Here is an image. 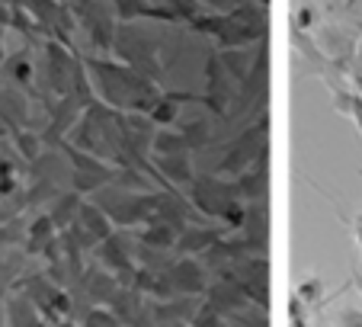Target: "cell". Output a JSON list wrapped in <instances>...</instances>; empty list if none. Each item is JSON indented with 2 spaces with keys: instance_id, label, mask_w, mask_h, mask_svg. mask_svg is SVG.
<instances>
[{
  "instance_id": "4316f807",
  "label": "cell",
  "mask_w": 362,
  "mask_h": 327,
  "mask_svg": "<svg viewBox=\"0 0 362 327\" xmlns=\"http://www.w3.org/2000/svg\"><path fill=\"white\" fill-rule=\"evenodd\" d=\"M292 29H317V7H311V4H298L292 13Z\"/></svg>"
},
{
  "instance_id": "f1b7e54d",
  "label": "cell",
  "mask_w": 362,
  "mask_h": 327,
  "mask_svg": "<svg viewBox=\"0 0 362 327\" xmlns=\"http://www.w3.org/2000/svg\"><path fill=\"white\" fill-rule=\"evenodd\" d=\"M334 327H362V311L359 308H343V311L337 314Z\"/></svg>"
},
{
  "instance_id": "f546056e",
  "label": "cell",
  "mask_w": 362,
  "mask_h": 327,
  "mask_svg": "<svg viewBox=\"0 0 362 327\" xmlns=\"http://www.w3.org/2000/svg\"><path fill=\"white\" fill-rule=\"evenodd\" d=\"M346 116L353 119V122H356V129H359V135H362V93H356V90H353V96H349Z\"/></svg>"
},
{
  "instance_id": "5b68a950",
  "label": "cell",
  "mask_w": 362,
  "mask_h": 327,
  "mask_svg": "<svg viewBox=\"0 0 362 327\" xmlns=\"http://www.w3.org/2000/svg\"><path fill=\"white\" fill-rule=\"evenodd\" d=\"M269 151V113H260V122L244 125L240 135L225 144V154L215 164L218 177H240Z\"/></svg>"
},
{
  "instance_id": "277c9868",
  "label": "cell",
  "mask_w": 362,
  "mask_h": 327,
  "mask_svg": "<svg viewBox=\"0 0 362 327\" xmlns=\"http://www.w3.org/2000/svg\"><path fill=\"white\" fill-rule=\"evenodd\" d=\"M158 193H138V190H125V186H116V183H106L103 190L90 193V199L112 218L116 228H135V225H148L151 222V215L158 209Z\"/></svg>"
},
{
  "instance_id": "4dcf8cb0",
  "label": "cell",
  "mask_w": 362,
  "mask_h": 327,
  "mask_svg": "<svg viewBox=\"0 0 362 327\" xmlns=\"http://www.w3.org/2000/svg\"><path fill=\"white\" fill-rule=\"evenodd\" d=\"M205 10H215V13H225V10L231 7H240V4H247V0H199Z\"/></svg>"
},
{
  "instance_id": "603a6c76",
  "label": "cell",
  "mask_w": 362,
  "mask_h": 327,
  "mask_svg": "<svg viewBox=\"0 0 362 327\" xmlns=\"http://www.w3.org/2000/svg\"><path fill=\"white\" fill-rule=\"evenodd\" d=\"M81 327H125V321L119 318L112 308L93 305V308H90V311L81 318Z\"/></svg>"
},
{
  "instance_id": "7402d4cb",
  "label": "cell",
  "mask_w": 362,
  "mask_h": 327,
  "mask_svg": "<svg viewBox=\"0 0 362 327\" xmlns=\"http://www.w3.org/2000/svg\"><path fill=\"white\" fill-rule=\"evenodd\" d=\"M212 132H218L212 122L205 116H199V119H192V122H186V125H180V135H183V142L189 144V151L192 148H205V144L212 142Z\"/></svg>"
},
{
  "instance_id": "ffe728a7",
  "label": "cell",
  "mask_w": 362,
  "mask_h": 327,
  "mask_svg": "<svg viewBox=\"0 0 362 327\" xmlns=\"http://www.w3.org/2000/svg\"><path fill=\"white\" fill-rule=\"evenodd\" d=\"M177 238H180V228L170 225V222H148V225L138 231V241L148 247H158V251H173L177 247Z\"/></svg>"
},
{
  "instance_id": "484cf974",
  "label": "cell",
  "mask_w": 362,
  "mask_h": 327,
  "mask_svg": "<svg viewBox=\"0 0 362 327\" xmlns=\"http://www.w3.org/2000/svg\"><path fill=\"white\" fill-rule=\"evenodd\" d=\"M23 276L20 263H13V260H0V302L10 295V289L16 286V280Z\"/></svg>"
},
{
  "instance_id": "d6986e66",
  "label": "cell",
  "mask_w": 362,
  "mask_h": 327,
  "mask_svg": "<svg viewBox=\"0 0 362 327\" xmlns=\"http://www.w3.org/2000/svg\"><path fill=\"white\" fill-rule=\"evenodd\" d=\"M55 238H58V225L52 222L48 212H39V215L29 222V228H26V257H42L45 247L52 244Z\"/></svg>"
},
{
  "instance_id": "7a4b0ae2",
  "label": "cell",
  "mask_w": 362,
  "mask_h": 327,
  "mask_svg": "<svg viewBox=\"0 0 362 327\" xmlns=\"http://www.w3.org/2000/svg\"><path fill=\"white\" fill-rule=\"evenodd\" d=\"M186 29L199 35H212L218 48H250L260 45L269 35V7L247 0V4L225 10V13L202 10Z\"/></svg>"
},
{
  "instance_id": "836d02e7",
  "label": "cell",
  "mask_w": 362,
  "mask_h": 327,
  "mask_svg": "<svg viewBox=\"0 0 362 327\" xmlns=\"http://www.w3.org/2000/svg\"><path fill=\"white\" fill-rule=\"evenodd\" d=\"M7 62V45H4V26H0V64Z\"/></svg>"
},
{
  "instance_id": "52a82bcc",
  "label": "cell",
  "mask_w": 362,
  "mask_h": 327,
  "mask_svg": "<svg viewBox=\"0 0 362 327\" xmlns=\"http://www.w3.org/2000/svg\"><path fill=\"white\" fill-rule=\"evenodd\" d=\"M212 272H215V280L234 282L253 305H260L269 311V260H267V253L240 257V260H234V263H225Z\"/></svg>"
},
{
  "instance_id": "4fadbf2b",
  "label": "cell",
  "mask_w": 362,
  "mask_h": 327,
  "mask_svg": "<svg viewBox=\"0 0 362 327\" xmlns=\"http://www.w3.org/2000/svg\"><path fill=\"white\" fill-rule=\"evenodd\" d=\"M209 266L196 257H180L170 266V282L177 286L180 295H205L209 289Z\"/></svg>"
},
{
  "instance_id": "30bf717a",
  "label": "cell",
  "mask_w": 362,
  "mask_h": 327,
  "mask_svg": "<svg viewBox=\"0 0 362 327\" xmlns=\"http://www.w3.org/2000/svg\"><path fill=\"white\" fill-rule=\"evenodd\" d=\"M68 228L77 234V241L83 244V251H93L100 241H106L112 231H116L112 218L106 215V212H103L100 205L93 202V199H83V202H81V212H77V218L71 222Z\"/></svg>"
},
{
  "instance_id": "e575fe53",
  "label": "cell",
  "mask_w": 362,
  "mask_h": 327,
  "mask_svg": "<svg viewBox=\"0 0 362 327\" xmlns=\"http://www.w3.org/2000/svg\"><path fill=\"white\" fill-rule=\"evenodd\" d=\"M257 4H263V7H269V0H257Z\"/></svg>"
},
{
  "instance_id": "e0dca14e",
  "label": "cell",
  "mask_w": 362,
  "mask_h": 327,
  "mask_svg": "<svg viewBox=\"0 0 362 327\" xmlns=\"http://www.w3.org/2000/svg\"><path fill=\"white\" fill-rule=\"evenodd\" d=\"M183 103H199V106H202V93H189V90H170V93H160L158 106L148 113L151 122L164 125V129H167V125H177Z\"/></svg>"
},
{
  "instance_id": "3957f363",
  "label": "cell",
  "mask_w": 362,
  "mask_h": 327,
  "mask_svg": "<svg viewBox=\"0 0 362 327\" xmlns=\"http://www.w3.org/2000/svg\"><path fill=\"white\" fill-rule=\"evenodd\" d=\"M186 196L192 199V205H196L205 218H218L221 225L234 228V231L244 225L247 202L238 196V186L225 183L218 173H202V177H196L189 183V190H186Z\"/></svg>"
},
{
  "instance_id": "5bb4252c",
  "label": "cell",
  "mask_w": 362,
  "mask_h": 327,
  "mask_svg": "<svg viewBox=\"0 0 362 327\" xmlns=\"http://www.w3.org/2000/svg\"><path fill=\"white\" fill-rule=\"evenodd\" d=\"M4 314H7V327H48V321L23 289H10V295L4 299Z\"/></svg>"
},
{
  "instance_id": "8d00e7d4",
  "label": "cell",
  "mask_w": 362,
  "mask_h": 327,
  "mask_svg": "<svg viewBox=\"0 0 362 327\" xmlns=\"http://www.w3.org/2000/svg\"><path fill=\"white\" fill-rule=\"evenodd\" d=\"M164 327H167V324H164Z\"/></svg>"
},
{
  "instance_id": "44dd1931",
  "label": "cell",
  "mask_w": 362,
  "mask_h": 327,
  "mask_svg": "<svg viewBox=\"0 0 362 327\" xmlns=\"http://www.w3.org/2000/svg\"><path fill=\"white\" fill-rule=\"evenodd\" d=\"M81 202H83V196L77 190H64L62 196L55 199V202L48 205V215H52V222L58 225V231H64V228L71 225L77 218V212H81Z\"/></svg>"
},
{
  "instance_id": "ac0fdd59",
  "label": "cell",
  "mask_w": 362,
  "mask_h": 327,
  "mask_svg": "<svg viewBox=\"0 0 362 327\" xmlns=\"http://www.w3.org/2000/svg\"><path fill=\"white\" fill-rule=\"evenodd\" d=\"M205 302H209L215 311H221V314H231V311H240V308L253 305V302L247 299L238 286H234V282H225V280L209 282V289H205Z\"/></svg>"
},
{
  "instance_id": "7c38bea8",
  "label": "cell",
  "mask_w": 362,
  "mask_h": 327,
  "mask_svg": "<svg viewBox=\"0 0 362 327\" xmlns=\"http://www.w3.org/2000/svg\"><path fill=\"white\" fill-rule=\"evenodd\" d=\"M228 231H231L228 225H205V222H199V225H186L183 231H180L173 251H177L180 257H202V253L209 251L218 238H225Z\"/></svg>"
},
{
  "instance_id": "9a60e30c",
  "label": "cell",
  "mask_w": 362,
  "mask_h": 327,
  "mask_svg": "<svg viewBox=\"0 0 362 327\" xmlns=\"http://www.w3.org/2000/svg\"><path fill=\"white\" fill-rule=\"evenodd\" d=\"M238 196L244 199L247 205L253 202H267V193H269V151L260 157V161L253 164L250 171H244L238 177Z\"/></svg>"
},
{
  "instance_id": "9c48e42d",
  "label": "cell",
  "mask_w": 362,
  "mask_h": 327,
  "mask_svg": "<svg viewBox=\"0 0 362 327\" xmlns=\"http://www.w3.org/2000/svg\"><path fill=\"white\" fill-rule=\"evenodd\" d=\"M93 257H96V263L106 266L122 286H132V282H135V272H138L135 244H132L122 231H112L106 241H100V244L93 247Z\"/></svg>"
},
{
  "instance_id": "6da1fadb",
  "label": "cell",
  "mask_w": 362,
  "mask_h": 327,
  "mask_svg": "<svg viewBox=\"0 0 362 327\" xmlns=\"http://www.w3.org/2000/svg\"><path fill=\"white\" fill-rule=\"evenodd\" d=\"M83 68H87L90 87H93L96 100L106 106L119 109V113H151L160 100L158 81L144 77L125 62H112L103 54H83Z\"/></svg>"
},
{
  "instance_id": "d4e9b609",
  "label": "cell",
  "mask_w": 362,
  "mask_h": 327,
  "mask_svg": "<svg viewBox=\"0 0 362 327\" xmlns=\"http://www.w3.org/2000/svg\"><path fill=\"white\" fill-rule=\"evenodd\" d=\"M321 292H324V282L317 280V276H308V280H301L298 286H295V295H298V299L305 302L308 308H317V302H321Z\"/></svg>"
},
{
  "instance_id": "8fae6325",
  "label": "cell",
  "mask_w": 362,
  "mask_h": 327,
  "mask_svg": "<svg viewBox=\"0 0 362 327\" xmlns=\"http://www.w3.org/2000/svg\"><path fill=\"white\" fill-rule=\"evenodd\" d=\"M0 71H4V81H10L13 87L26 90L33 100H39V68H35L33 62V45L20 48V52L7 54V62L0 64Z\"/></svg>"
},
{
  "instance_id": "1f68e13d",
  "label": "cell",
  "mask_w": 362,
  "mask_h": 327,
  "mask_svg": "<svg viewBox=\"0 0 362 327\" xmlns=\"http://www.w3.org/2000/svg\"><path fill=\"white\" fill-rule=\"evenodd\" d=\"M10 20H13V4H10V0H0V26L10 29Z\"/></svg>"
},
{
  "instance_id": "d6a6232c",
  "label": "cell",
  "mask_w": 362,
  "mask_h": 327,
  "mask_svg": "<svg viewBox=\"0 0 362 327\" xmlns=\"http://www.w3.org/2000/svg\"><path fill=\"white\" fill-rule=\"evenodd\" d=\"M349 282H353V286L359 289V295H362V266L359 263H353V276H349Z\"/></svg>"
},
{
  "instance_id": "8992f818",
  "label": "cell",
  "mask_w": 362,
  "mask_h": 327,
  "mask_svg": "<svg viewBox=\"0 0 362 327\" xmlns=\"http://www.w3.org/2000/svg\"><path fill=\"white\" fill-rule=\"evenodd\" d=\"M13 289H23V292L35 302V308H39L42 318L48 321V327L62 324L64 318H74V292L58 286L48 272H26V276L16 280Z\"/></svg>"
},
{
  "instance_id": "83f0119b",
  "label": "cell",
  "mask_w": 362,
  "mask_h": 327,
  "mask_svg": "<svg viewBox=\"0 0 362 327\" xmlns=\"http://www.w3.org/2000/svg\"><path fill=\"white\" fill-rule=\"evenodd\" d=\"M288 327H308V305L295 292L288 299Z\"/></svg>"
},
{
  "instance_id": "cb8c5ba5",
  "label": "cell",
  "mask_w": 362,
  "mask_h": 327,
  "mask_svg": "<svg viewBox=\"0 0 362 327\" xmlns=\"http://www.w3.org/2000/svg\"><path fill=\"white\" fill-rule=\"evenodd\" d=\"M26 222L23 215L16 218H7V222H0V247H16V244H26Z\"/></svg>"
},
{
  "instance_id": "ba28073f",
  "label": "cell",
  "mask_w": 362,
  "mask_h": 327,
  "mask_svg": "<svg viewBox=\"0 0 362 327\" xmlns=\"http://www.w3.org/2000/svg\"><path fill=\"white\" fill-rule=\"evenodd\" d=\"M68 7L74 10L77 26L90 35V45L96 52H112L119 33L116 4L112 0H68Z\"/></svg>"
},
{
  "instance_id": "2e32d148",
  "label": "cell",
  "mask_w": 362,
  "mask_h": 327,
  "mask_svg": "<svg viewBox=\"0 0 362 327\" xmlns=\"http://www.w3.org/2000/svg\"><path fill=\"white\" fill-rule=\"evenodd\" d=\"M151 161H154V167L164 173V180L173 190H189V183L196 180L189 151L186 154H151Z\"/></svg>"
},
{
  "instance_id": "d590c367",
  "label": "cell",
  "mask_w": 362,
  "mask_h": 327,
  "mask_svg": "<svg viewBox=\"0 0 362 327\" xmlns=\"http://www.w3.org/2000/svg\"><path fill=\"white\" fill-rule=\"evenodd\" d=\"M173 327H192V324H186V321H183V324H173Z\"/></svg>"
}]
</instances>
